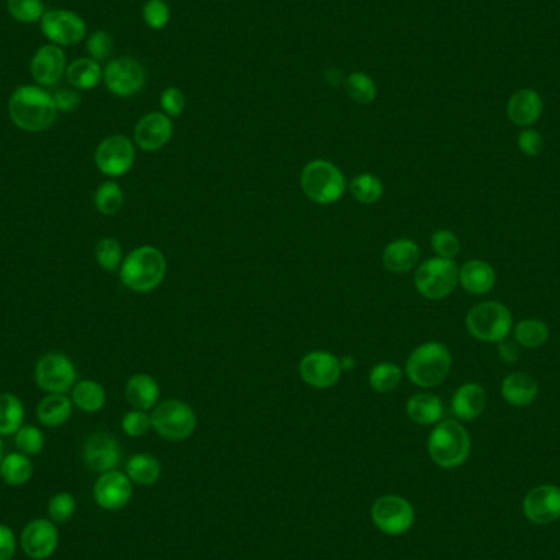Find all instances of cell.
<instances>
[{
	"label": "cell",
	"mask_w": 560,
	"mask_h": 560,
	"mask_svg": "<svg viewBox=\"0 0 560 560\" xmlns=\"http://www.w3.org/2000/svg\"><path fill=\"white\" fill-rule=\"evenodd\" d=\"M57 541L56 526L47 520H33L22 531V547L30 559H47L56 551Z\"/></svg>",
	"instance_id": "obj_19"
},
{
	"label": "cell",
	"mask_w": 560,
	"mask_h": 560,
	"mask_svg": "<svg viewBox=\"0 0 560 560\" xmlns=\"http://www.w3.org/2000/svg\"><path fill=\"white\" fill-rule=\"evenodd\" d=\"M407 415L417 425H436L444 415V405L433 393H417L407 401Z\"/></svg>",
	"instance_id": "obj_27"
},
{
	"label": "cell",
	"mask_w": 560,
	"mask_h": 560,
	"mask_svg": "<svg viewBox=\"0 0 560 560\" xmlns=\"http://www.w3.org/2000/svg\"><path fill=\"white\" fill-rule=\"evenodd\" d=\"M77 372L73 361L59 352H49L35 367V380L47 393H66L76 383Z\"/></svg>",
	"instance_id": "obj_11"
},
{
	"label": "cell",
	"mask_w": 560,
	"mask_h": 560,
	"mask_svg": "<svg viewBox=\"0 0 560 560\" xmlns=\"http://www.w3.org/2000/svg\"><path fill=\"white\" fill-rule=\"evenodd\" d=\"M419 261V246L409 237L392 241L382 253L383 267L393 274H405L415 269Z\"/></svg>",
	"instance_id": "obj_21"
},
{
	"label": "cell",
	"mask_w": 560,
	"mask_h": 560,
	"mask_svg": "<svg viewBox=\"0 0 560 560\" xmlns=\"http://www.w3.org/2000/svg\"><path fill=\"white\" fill-rule=\"evenodd\" d=\"M459 269L454 259L431 257L415 272V287L427 300H443L456 290Z\"/></svg>",
	"instance_id": "obj_8"
},
{
	"label": "cell",
	"mask_w": 560,
	"mask_h": 560,
	"mask_svg": "<svg viewBox=\"0 0 560 560\" xmlns=\"http://www.w3.org/2000/svg\"><path fill=\"white\" fill-rule=\"evenodd\" d=\"M39 22L43 35L56 47H74L87 37L86 22L71 10H47Z\"/></svg>",
	"instance_id": "obj_10"
},
{
	"label": "cell",
	"mask_w": 560,
	"mask_h": 560,
	"mask_svg": "<svg viewBox=\"0 0 560 560\" xmlns=\"http://www.w3.org/2000/svg\"><path fill=\"white\" fill-rule=\"evenodd\" d=\"M151 426L162 439L181 443L194 435L197 427V417L185 401L166 400L152 411Z\"/></svg>",
	"instance_id": "obj_7"
},
{
	"label": "cell",
	"mask_w": 560,
	"mask_h": 560,
	"mask_svg": "<svg viewBox=\"0 0 560 560\" xmlns=\"http://www.w3.org/2000/svg\"><path fill=\"white\" fill-rule=\"evenodd\" d=\"M427 452L436 466L456 469L470 454V436L456 419L437 423L427 437Z\"/></svg>",
	"instance_id": "obj_4"
},
{
	"label": "cell",
	"mask_w": 560,
	"mask_h": 560,
	"mask_svg": "<svg viewBox=\"0 0 560 560\" xmlns=\"http://www.w3.org/2000/svg\"><path fill=\"white\" fill-rule=\"evenodd\" d=\"M142 19L152 30H162L171 19V10L164 0H148L142 7Z\"/></svg>",
	"instance_id": "obj_43"
},
{
	"label": "cell",
	"mask_w": 560,
	"mask_h": 560,
	"mask_svg": "<svg viewBox=\"0 0 560 560\" xmlns=\"http://www.w3.org/2000/svg\"><path fill=\"white\" fill-rule=\"evenodd\" d=\"M87 53L94 61H104L110 56L112 49H114V39L110 33L107 31H95L89 39H87Z\"/></svg>",
	"instance_id": "obj_45"
},
{
	"label": "cell",
	"mask_w": 560,
	"mask_h": 560,
	"mask_svg": "<svg viewBox=\"0 0 560 560\" xmlns=\"http://www.w3.org/2000/svg\"><path fill=\"white\" fill-rule=\"evenodd\" d=\"M496 274L494 267L482 259L467 261L464 266L459 269V284L462 289L472 295L488 294L495 287Z\"/></svg>",
	"instance_id": "obj_24"
},
{
	"label": "cell",
	"mask_w": 560,
	"mask_h": 560,
	"mask_svg": "<svg viewBox=\"0 0 560 560\" xmlns=\"http://www.w3.org/2000/svg\"><path fill=\"white\" fill-rule=\"evenodd\" d=\"M159 395H161V389L158 382L148 374H136L128 380L125 387L126 401L134 409H142V411L154 409L159 400Z\"/></svg>",
	"instance_id": "obj_25"
},
{
	"label": "cell",
	"mask_w": 560,
	"mask_h": 560,
	"mask_svg": "<svg viewBox=\"0 0 560 560\" xmlns=\"http://www.w3.org/2000/svg\"><path fill=\"white\" fill-rule=\"evenodd\" d=\"M161 107L168 116H179L185 108V97L177 87H168L161 95Z\"/></svg>",
	"instance_id": "obj_47"
},
{
	"label": "cell",
	"mask_w": 560,
	"mask_h": 560,
	"mask_svg": "<svg viewBox=\"0 0 560 560\" xmlns=\"http://www.w3.org/2000/svg\"><path fill=\"white\" fill-rule=\"evenodd\" d=\"M66 79L77 90H90L104 79V71L92 57H79L67 65Z\"/></svg>",
	"instance_id": "obj_28"
},
{
	"label": "cell",
	"mask_w": 560,
	"mask_h": 560,
	"mask_svg": "<svg viewBox=\"0 0 560 560\" xmlns=\"http://www.w3.org/2000/svg\"><path fill=\"white\" fill-rule=\"evenodd\" d=\"M518 148L526 156L541 154L542 148H544L541 134L536 130H524L518 136Z\"/></svg>",
	"instance_id": "obj_48"
},
{
	"label": "cell",
	"mask_w": 560,
	"mask_h": 560,
	"mask_svg": "<svg viewBox=\"0 0 560 560\" xmlns=\"http://www.w3.org/2000/svg\"><path fill=\"white\" fill-rule=\"evenodd\" d=\"M126 475L134 484L151 487L161 477V464L150 454H134L126 462Z\"/></svg>",
	"instance_id": "obj_30"
},
{
	"label": "cell",
	"mask_w": 560,
	"mask_h": 560,
	"mask_svg": "<svg viewBox=\"0 0 560 560\" xmlns=\"http://www.w3.org/2000/svg\"><path fill=\"white\" fill-rule=\"evenodd\" d=\"M2 459H4V443L0 441V462H2Z\"/></svg>",
	"instance_id": "obj_54"
},
{
	"label": "cell",
	"mask_w": 560,
	"mask_h": 560,
	"mask_svg": "<svg viewBox=\"0 0 560 560\" xmlns=\"http://www.w3.org/2000/svg\"><path fill=\"white\" fill-rule=\"evenodd\" d=\"M506 112L514 125L531 126L542 114L541 95L532 89H521L510 97Z\"/></svg>",
	"instance_id": "obj_22"
},
{
	"label": "cell",
	"mask_w": 560,
	"mask_h": 560,
	"mask_svg": "<svg viewBox=\"0 0 560 560\" xmlns=\"http://www.w3.org/2000/svg\"><path fill=\"white\" fill-rule=\"evenodd\" d=\"M107 89L118 97H132L142 92L146 74L142 65L134 57H116L104 69Z\"/></svg>",
	"instance_id": "obj_13"
},
{
	"label": "cell",
	"mask_w": 560,
	"mask_h": 560,
	"mask_svg": "<svg viewBox=\"0 0 560 560\" xmlns=\"http://www.w3.org/2000/svg\"><path fill=\"white\" fill-rule=\"evenodd\" d=\"M452 413L462 421H472L484 413L487 407V392L482 385L469 382L461 385L452 397Z\"/></svg>",
	"instance_id": "obj_23"
},
{
	"label": "cell",
	"mask_w": 560,
	"mask_h": 560,
	"mask_svg": "<svg viewBox=\"0 0 560 560\" xmlns=\"http://www.w3.org/2000/svg\"><path fill=\"white\" fill-rule=\"evenodd\" d=\"M514 341L522 348L536 349L541 348L549 340V326L536 320V318H526L514 326Z\"/></svg>",
	"instance_id": "obj_34"
},
{
	"label": "cell",
	"mask_w": 560,
	"mask_h": 560,
	"mask_svg": "<svg viewBox=\"0 0 560 560\" xmlns=\"http://www.w3.org/2000/svg\"><path fill=\"white\" fill-rule=\"evenodd\" d=\"M298 371L302 380L312 389H332L341 379V359L332 352H308L300 362Z\"/></svg>",
	"instance_id": "obj_14"
},
{
	"label": "cell",
	"mask_w": 560,
	"mask_h": 560,
	"mask_svg": "<svg viewBox=\"0 0 560 560\" xmlns=\"http://www.w3.org/2000/svg\"><path fill=\"white\" fill-rule=\"evenodd\" d=\"M371 516L377 530L387 536H401L409 532L415 522L413 506L399 495L380 496L372 504Z\"/></svg>",
	"instance_id": "obj_9"
},
{
	"label": "cell",
	"mask_w": 560,
	"mask_h": 560,
	"mask_svg": "<svg viewBox=\"0 0 560 560\" xmlns=\"http://www.w3.org/2000/svg\"><path fill=\"white\" fill-rule=\"evenodd\" d=\"M305 195L318 205H332L346 192V177L332 162L314 159L308 162L300 176Z\"/></svg>",
	"instance_id": "obj_5"
},
{
	"label": "cell",
	"mask_w": 560,
	"mask_h": 560,
	"mask_svg": "<svg viewBox=\"0 0 560 560\" xmlns=\"http://www.w3.org/2000/svg\"><path fill=\"white\" fill-rule=\"evenodd\" d=\"M73 403L86 413L104 409L105 390L95 380H81L73 389Z\"/></svg>",
	"instance_id": "obj_33"
},
{
	"label": "cell",
	"mask_w": 560,
	"mask_h": 560,
	"mask_svg": "<svg viewBox=\"0 0 560 560\" xmlns=\"http://www.w3.org/2000/svg\"><path fill=\"white\" fill-rule=\"evenodd\" d=\"M95 259L102 269L108 271V272H114L122 266V259H124V251H122L120 243L114 237L100 239L95 246Z\"/></svg>",
	"instance_id": "obj_39"
},
{
	"label": "cell",
	"mask_w": 560,
	"mask_h": 560,
	"mask_svg": "<svg viewBox=\"0 0 560 560\" xmlns=\"http://www.w3.org/2000/svg\"><path fill=\"white\" fill-rule=\"evenodd\" d=\"M53 95L39 86H22L9 100L10 120L25 132H45L56 120Z\"/></svg>",
	"instance_id": "obj_1"
},
{
	"label": "cell",
	"mask_w": 560,
	"mask_h": 560,
	"mask_svg": "<svg viewBox=\"0 0 560 560\" xmlns=\"http://www.w3.org/2000/svg\"><path fill=\"white\" fill-rule=\"evenodd\" d=\"M452 366V356L443 342L419 344L409 354L405 374L417 387L435 389L447 379Z\"/></svg>",
	"instance_id": "obj_3"
},
{
	"label": "cell",
	"mask_w": 560,
	"mask_h": 560,
	"mask_svg": "<svg viewBox=\"0 0 560 560\" xmlns=\"http://www.w3.org/2000/svg\"><path fill=\"white\" fill-rule=\"evenodd\" d=\"M15 534L9 526L0 524V560H10L15 554Z\"/></svg>",
	"instance_id": "obj_50"
},
{
	"label": "cell",
	"mask_w": 560,
	"mask_h": 560,
	"mask_svg": "<svg viewBox=\"0 0 560 560\" xmlns=\"http://www.w3.org/2000/svg\"><path fill=\"white\" fill-rule=\"evenodd\" d=\"M25 409L17 395L0 393V435L9 436L23 426Z\"/></svg>",
	"instance_id": "obj_31"
},
{
	"label": "cell",
	"mask_w": 560,
	"mask_h": 560,
	"mask_svg": "<svg viewBox=\"0 0 560 560\" xmlns=\"http://www.w3.org/2000/svg\"><path fill=\"white\" fill-rule=\"evenodd\" d=\"M74 512H76V500L67 492L55 495L47 504V514L53 521L66 522L67 520L73 518Z\"/></svg>",
	"instance_id": "obj_44"
},
{
	"label": "cell",
	"mask_w": 560,
	"mask_h": 560,
	"mask_svg": "<svg viewBox=\"0 0 560 560\" xmlns=\"http://www.w3.org/2000/svg\"><path fill=\"white\" fill-rule=\"evenodd\" d=\"M134 146L124 134L105 138L95 151V164L99 171L108 177H120L134 168Z\"/></svg>",
	"instance_id": "obj_12"
},
{
	"label": "cell",
	"mask_w": 560,
	"mask_h": 560,
	"mask_svg": "<svg viewBox=\"0 0 560 560\" xmlns=\"http://www.w3.org/2000/svg\"><path fill=\"white\" fill-rule=\"evenodd\" d=\"M174 126L169 116L159 112L144 115L134 126V142L142 151H159L171 140Z\"/></svg>",
	"instance_id": "obj_20"
},
{
	"label": "cell",
	"mask_w": 560,
	"mask_h": 560,
	"mask_svg": "<svg viewBox=\"0 0 560 560\" xmlns=\"http://www.w3.org/2000/svg\"><path fill=\"white\" fill-rule=\"evenodd\" d=\"M466 326L478 341L500 342L512 332L513 314L500 302H484L467 314Z\"/></svg>",
	"instance_id": "obj_6"
},
{
	"label": "cell",
	"mask_w": 560,
	"mask_h": 560,
	"mask_svg": "<svg viewBox=\"0 0 560 560\" xmlns=\"http://www.w3.org/2000/svg\"><path fill=\"white\" fill-rule=\"evenodd\" d=\"M67 59L63 47L56 45H45L31 57L30 73L39 87H51L57 84L66 74Z\"/></svg>",
	"instance_id": "obj_16"
},
{
	"label": "cell",
	"mask_w": 560,
	"mask_h": 560,
	"mask_svg": "<svg viewBox=\"0 0 560 560\" xmlns=\"http://www.w3.org/2000/svg\"><path fill=\"white\" fill-rule=\"evenodd\" d=\"M522 512L536 524H549L560 518V488L554 485H541L532 488L524 496Z\"/></svg>",
	"instance_id": "obj_17"
},
{
	"label": "cell",
	"mask_w": 560,
	"mask_h": 560,
	"mask_svg": "<svg viewBox=\"0 0 560 560\" xmlns=\"http://www.w3.org/2000/svg\"><path fill=\"white\" fill-rule=\"evenodd\" d=\"M73 413V401L65 393H49L41 400L37 409L39 423L47 427L63 426Z\"/></svg>",
	"instance_id": "obj_29"
},
{
	"label": "cell",
	"mask_w": 560,
	"mask_h": 560,
	"mask_svg": "<svg viewBox=\"0 0 560 560\" xmlns=\"http://www.w3.org/2000/svg\"><path fill=\"white\" fill-rule=\"evenodd\" d=\"M15 446L22 454H39L45 446V436L37 426H22L15 433Z\"/></svg>",
	"instance_id": "obj_41"
},
{
	"label": "cell",
	"mask_w": 560,
	"mask_h": 560,
	"mask_svg": "<svg viewBox=\"0 0 560 560\" xmlns=\"http://www.w3.org/2000/svg\"><path fill=\"white\" fill-rule=\"evenodd\" d=\"M124 190L116 182H104L95 192V207L105 217H112L124 207Z\"/></svg>",
	"instance_id": "obj_37"
},
{
	"label": "cell",
	"mask_w": 560,
	"mask_h": 560,
	"mask_svg": "<svg viewBox=\"0 0 560 560\" xmlns=\"http://www.w3.org/2000/svg\"><path fill=\"white\" fill-rule=\"evenodd\" d=\"M498 356L506 364H514L520 358V349H518L516 342L504 340V341H500V346H498Z\"/></svg>",
	"instance_id": "obj_51"
},
{
	"label": "cell",
	"mask_w": 560,
	"mask_h": 560,
	"mask_svg": "<svg viewBox=\"0 0 560 560\" xmlns=\"http://www.w3.org/2000/svg\"><path fill=\"white\" fill-rule=\"evenodd\" d=\"M352 197L364 205L377 203L383 195V184L377 176L364 172L352 179L349 184Z\"/></svg>",
	"instance_id": "obj_35"
},
{
	"label": "cell",
	"mask_w": 560,
	"mask_h": 560,
	"mask_svg": "<svg viewBox=\"0 0 560 560\" xmlns=\"http://www.w3.org/2000/svg\"><path fill=\"white\" fill-rule=\"evenodd\" d=\"M354 366H356V362L352 358H344L341 361L342 371H351Z\"/></svg>",
	"instance_id": "obj_53"
},
{
	"label": "cell",
	"mask_w": 560,
	"mask_h": 560,
	"mask_svg": "<svg viewBox=\"0 0 560 560\" xmlns=\"http://www.w3.org/2000/svg\"><path fill=\"white\" fill-rule=\"evenodd\" d=\"M0 475L5 480V484L20 487L27 484L33 475V464L27 454L12 452L4 457L0 462Z\"/></svg>",
	"instance_id": "obj_32"
},
{
	"label": "cell",
	"mask_w": 560,
	"mask_h": 560,
	"mask_svg": "<svg viewBox=\"0 0 560 560\" xmlns=\"http://www.w3.org/2000/svg\"><path fill=\"white\" fill-rule=\"evenodd\" d=\"M120 461L122 451L112 435L100 431L87 437L84 444V462L90 470L105 474L108 470H115Z\"/></svg>",
	"instance_id": "obj_18"
},
{
	"label": "cell",
	"mask_w": 560,
	"mask_h": 560,
	"mask_svg": "<svg viewBox=\"0 0 560 560\" xmlns=\"http://www.w3.org/2000/svg\"><path fill=\"white\" fill-rule=\"evenodd\" d=\"M401 379H403V371L393 362H380L369 372V383L372 389L379 393H390L399 389Z\"/></svg>",
	"instance_id": "obj_36"
},
{
	"label": "cell",
	"mask_w": 560,
	"mask_h": 560,
	"mask_svg": "<svg viewBox=\"0 0 560 560\" xmlns=\"http://www.w3.org/2000/svg\"><path fill=\"white\" fill-rule=\"evenodd\" d=\"M538 393H539L538 382L524 372H513L506 375L502 383V395L513 407L531 405Z\"/></svg>",
	"instance_id": "obj_26"
},
{
	"label": "cell",
	"mask_w": 560,
	"mask_h": 560,
	"mask_svg": "<svg viewBox=\"0 0 560 560\" xmlns=\"http://www.w3.org/2000/svg\"><path fill=\"white\" fill-rule=\"evenodd\" d=\"M7 12L20 23H35L45 15V4L41 0H7Z\"/></svg>",
	"instance_id": "obj_40"
},
{
	"label": "cell",
	"mask_w": 560,
	"mask_h": 560,
	"mask_svg": "<svg viewBox=\"0 0 560 560\" xmlns=\"http://www.w3.org/2000/svg\"><path fill=\"white\" fill-rule=\"evenodd\" d=\"M324 77H326V81H328L332 86H340V84H341L342 74L340 69H334V67H332V69H328Z\"/></svg>",
	"instance_id": "obj_52"
},
{
	"label": "cell",
	"mask_w": 560,
	"mask_h": 560,
	"mask_svg": "<svg viewBox=\"0 0 560 560\" xmlns=\"http://www.w3.org/2000/svg\"><path fill=\"white\" fill-rule=\"evenodd\" d=\"M57 112H74L81 105V95L71 89H61L53 94Z\"/></svg>",
	"instance_id": "obj_49"
},
{
	"label": "cell",
	"mask_w": 560,
	"mask_h": 560,
	"mask_svg": "<svg viewBox=\"0 0 560 560\" xmlns=\"http://www.w3.org/2000/svg\"><path fill=\"white\" fill-rule=\"evenodd\" d=\"M166 257L154 246L136 247L120 266L122 282L138 294H148L158 289L166 279Z\"/></svg>",
	"instance_id": "obj_2"
},
{
	"label": "cell",
	"mask_w": 560,
	"mask_h": 560,
	"mask_svg": "<svg viewBox=\"0 0 560 560\" xmlns=\"http://www.w3.org/2000/svg\"><path fill=\"white\" fill-rule=\"evenodd\" d=\"M134 494L132 480L118 470H108L97 478L94 485L95 504L108 512L122 510Z\"/></svg>",
	"instance_id": "obj_15"
},
{
	"label": "cell",
	"mask_w": 560,
	"mask_h": 560,
	"mask_svg": "<svg viewBox=\"0 0 560 560\" xmlns=\"http://www.w3.org/2000/svg\"><path fill=\"white\" fill-rule=\"evenodd\" d=\"M346 90L354 102L367 105L375 100L377 87L372 77L366 73H352L346 79Z\"/></svg>",
	"instance_id": "obj_38"
},
{
	"label": "cell",
	"mask_w": 560,
	"mask_h": 560,
	"mask_svg": "<svg viewBox=\"0 0 560 560\" xmlns=\"http://www.w3.org/2000/svg\"><path fill=\"white\" fill-rule=\"evenodd\" d=\"M122 427H124L125 435H128V436H144L152 427L151 417L142 409L128 411L122 419Z\"/></svg>",
	"instance_id": "obj_46"
},
{
	"label": "cell",
	"mask_w": 560,
	"mask_h": 560,
	"mask_svg": "<svg viewBox=\"0 0 560 560\" xmlns=\"http://www.w3.org/2000/svg\"><path fill=\"white\" fill-rule=\"evenodd\" d=\"M431 246L437 257H444V259H454L461 253V241L449 229H436L431 235Z\"/></svg>",
	"instance_id": "obj_42"
}]
</instances>
